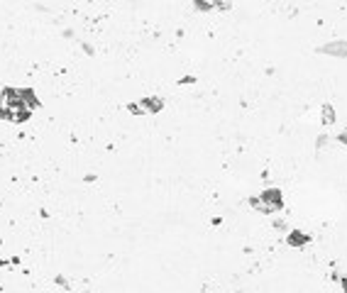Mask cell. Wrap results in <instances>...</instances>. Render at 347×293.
I'll return each mask as SVG.
<instances>
[{
	"label": "cell",
	"instance_id": "obj_1",
	"mask_svg": "<svg viewBox=\"0 0 347 293\" xmlns=\"http://www.w3.org/2000/svg\"><path fill=\"white\" fill-rule=\"evenodd\" d=\"M260 198L266 203V206H271L274 212H279V210L284 208V198H281V191H279V188H266Z\"/></svg>",
	"mask_w": 347,
	"mask_h": 293
},
{
	"label": "cell",
	"instance_id": "obj_2",
	"mask_svg": "<svg viewBox=\"0 0 347 293\" xmlns=\"http://www.w3.org/2000/svg\"><path fill=\"white\" fill-rule=\"evenodd\" d=\"M320 54H330V56H338V59H347V42H330L323 44L318 49Z\"/></svg>",
	"mask_w": 347,
	"mask_h": 293
},
{
	"label": "cell",
	"instance_id": "obj_3",
	"mask_svg": "<svg viewBox=\"0 0 347 293\" xmlns=\"http://www.w3.org/2000/svg\"><path fill=\"white\" fill-rule=\"evenodd\" d=\"M20 98H22V103H25L27 108H32V110L40 105V100L35 98V90H32V88H20Z\"/></svg>",
	"mask_w": 347,
	"mask_h": 293
},
{
	"label": "cell",
	"instance_id": "obj_4",
	"mask_svg": "<svg viewBox=\"0 0 347 293\" xmlns=\"http://www.w3.org/2000/svg\"><path fill=\"white\" fill-rule=\"evenodd\" d=\"M286 242L291 245V247H304L310 242V235H304V232H291L289 237H286Z\"/></svg>",
	"mask_w": 347,
	"mask_h": 293
},
{
	"label": "cell",
	"instance_id": "obj_5",
	"mask_svg": "<svg viewBox=\"0 0 347 293\" xmlns=\"http://www.w3.org/2000/svg\"><path fill=\"white\" fill-rule=\"evenodd\" d=\"M320 120H323V125H333V123H335V108L325 103V105H323V118H320Z\"/></svg>",
	"mask_w": 347,
	"mask_h": 293
},
{
	"label": "cell",
	"instance_id": "obj_6",
	"mask_svg": "<svg viewBox=\"0 0 347 293\" xmlns=\"http://www.w3.org/2000/svg\"><path fill=\"white\" fill-rule=\"evenodd\" d=\"M338 139H340L343 144H347V129H345V132H340V137H338Z\"/></svg>",
	"mask_w": 347,
	"mask_h": 293
},
{
	"label": "cell",
	"instance_id": "obj_7",
	"mask_svg": "<svg viewBox=\"0 0 347 293\" xmlns=\"http://www.w3.org/2000/svg\"><path fill=\"white\" fill-rule=\"evenodd\" d=\"M343 289H345V291H347V279H343Z\"/></svg>",
	"mask_w": 347,
	"mask_h": 293
}]
</instances>
